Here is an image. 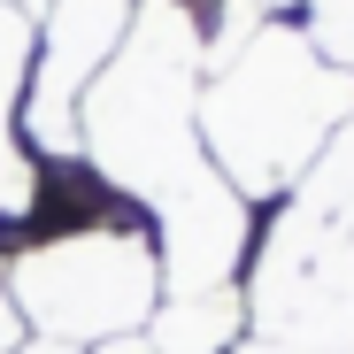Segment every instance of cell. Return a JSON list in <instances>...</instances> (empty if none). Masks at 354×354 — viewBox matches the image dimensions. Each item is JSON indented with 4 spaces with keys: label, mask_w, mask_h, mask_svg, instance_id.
I'll list each match as a JSON object with an SVG mask.
<instances>
[{
    "label": "cell",
    "mask_w": 354,
    "mask_h": 354,
    "mask_svg": "<svg viewBox=\"0 0 354 354\" xmlns=\"http://www.w3.org/2000/svg\"><path fill=\"white\" fill-rule=\"evenodd\" d=\"M346 108H354V85L316 62L308 39L254 31V46L201 93L193 124H201V147L223 169V185L247 201V193H277L301 162H316L324 131Z\"/></svg>",
    "instance_id": "obj_1"
},
{
    "label": "cell",
    "mask_w": 354,
    "mask_h": 354,
    "mask_svg": "<svg viewBox=\"0 0 354 354\" xmlns=\"http://www.w3.org/2000/svg\"><path fill=\"white\" fill-rule=\"evenodd\" d=\"M8 292L31 339L62 346H115L154 324L162 308V254L139 223H70L62 239L8 254Z\"/></svg>",
    "instance_id": "obj_2"
},
{
    "label": "cell",
    "mask_w": 354,
    "mask_h": 354,
    "mask_svg": "<svg viewBox=\"0 0 354 354\" xmlns=\"http://www.w3.org/2000/svg\"><path fill=\"white\" fill-rule=\"evenodd\" d=\"M131 16H139V0H54L31 100H24V131L39 154H77V108L93 77L115 62V46L131 39Z\"/></svg>",
    "instance_id": "obj_3"
},
{
    "label": "cell",
    "mask_w": 354,
    "mask_h": 354,
    "mask_svg": "<svg viewBox=\"0 0 354 354\" xmlns=\"http://www.w3.org/2000/svg\"><path fill=\"white\" fill-rule=\"evenodd\" d=\"M154 354H223L239 339V292H185V301H162L147 324Z\"/></svg>",
    "instance_id": "obj_4"
},
{
    "label": "cell",
    "mask_w": 354,
    "mask_h": 354,
    "mask_svg": "<svg viewBox=\"0 0 354 354\" xmlns=\"http://www.w3.org/2000/svg\"><path fill=\"white\" fill-rule=\"evenodd\" d=\"M24 85H31V24H24V8L0 0V208L24 201V154H16Z\"/></svg>",
    "instance_id": "obj_5"
},
{
    "label": "cell",
    "mask_w": 354,
    "mask_h": 354,
    "mask_svg": "<svg viewBox=\"0 0 354 354\" xmlns=\"http://www.w3.org/2000/svg\"><path fill=\"white\" fill-rule=\"evenodd\" d=\"M316 46L354 62V0H316Z\"/></svg>",
    "instance_id": "obj_6"
},
{
    "label": "cell",
    "mask_w": 354,
    "mask_h": 354,
    "mask_svg": "<svg viewBox=\"0 0 354 354\" xmlns=\"http://www.w3.org/2000/svg\"><path fill=\"white\" fill-rule=\"evenodd\" d=\"M24 308H16V292H8V262H0V354H24Z\"/></svg>",
    "instance_id": "obj_7"
},
{
    "label": "cell",
    "mask_w": 354,
    "mask_h": 354,
    "mask_svg": "<svg viewBox=\"0 0 354 354\" xmlns=\"http://www.w3.org/2000/svg\"><path fill=\"white\" fill-rule=\"evenodd\" d=\"M100 354H154V346H131V339H115V346H100Z\"/></svg>",
    "instance_id": "obj_8"
}]
</instances>
